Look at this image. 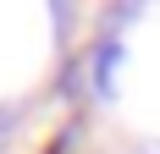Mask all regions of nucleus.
<instances>
[{
    "label": "nucleus",
    "mask_w": 160,
    "mask_h": 154,
    "mask_svg": "<svg viewBox=\"0 0 160 154\" xmlns=\"http://www.w3.org/2000/svg\"><path fill=\"white\" fill-rule=\"evenodd\" d=\"M127 61V44L116 33H99L94 50H88V83H94V99H116V72Z\"/></svg>",
    "instance_id": "1"
},
{
    "label": "nucleus",
    "mask_w": 160,
    "mask_h": 154,
    "mask_svg": "<svg viewBox=\"0 0 160 154\" xmlns=\"http://www.w3.org/2000/svg\"><path fill=\"white\" fill-rule=\"evenodd\" d=\"M17 116H22V110H17V105H6V110H0V132H6V127H11Z\"/></svg>",
    "instance_id": "2"
},
{
    "label": "nucleus",
    "mask_w": 160,
    "mask_h": 154,
    "mask_svg": "<svg viewBox=\"0 0 160 154\" xmlns=\"http://www.w3.org/2000/svg\"><path fill=\"white\" fill-rule=\"evenodd\" d=\"M144 154H160V143H149V149H144Z\"/></svg>",
    "instance_id": "3"
}]
</instances>
